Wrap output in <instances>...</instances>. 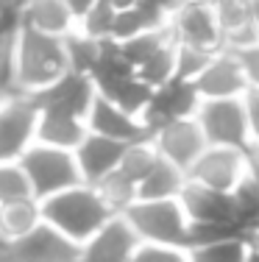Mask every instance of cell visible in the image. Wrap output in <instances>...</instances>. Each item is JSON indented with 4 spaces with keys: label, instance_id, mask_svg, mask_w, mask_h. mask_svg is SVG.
Listing matches in <instances>:
<instances>
[{
    "label": "cell",
    "instance_id": "6da1fadb",
    "mask_svg": "<svg viewBox=\"0 0 259 262\" xmlns=\"http://www.w3.org/2000/svg\"><path fill=\"white\" fill-rule=\"evenodd\" d=\"M70 70L64 53V39L39 34L11 23L9 36V78L14 95L36 98L56 78Z\"/></svg>",
    "mask_w": 259,
    "mask_h": 262
},
{
    "label": "cell",
    "instance_id": "7a4b0ae2",
    "mask_svg": "<svg viewBox=\"0 0 259 262\" xmlns=\"http://www.w3.org/2000/svg\"><path fill=\"white\" fill-rule=\"evenodd\" d=\"M39 212H42V221L51 223L53 229H59L61 234L70 237L78 246L114 215L101 198V192L84 182L39 201Z\"/></svg>",
    "mask_w": 259,
    "mask_h": 262
},
{
    "label": "cell",
    "instance_id": "3957f363",
    "mask_svg": "<svg viewBox=\"0 0 259 262\" xmlns=\"http://www.w3.org/2000/svg\"><path fill=\"white\" fill-rule=\"evenodd\" d=\"M128 226L134 229L139 243H159V246L190 248V232L193 223L184 215L178 198H162V201H134L123 212Z\"/></svg>",
    "mask_w": 259,
    "mask_h": 262
},
{
    "label": "cell",
    "instance_id": "277c9868",
    "mask_svg": "<svg viewBox=\"0 0 259 262\" xmlns=\"http://www.w3.org/2000/svg\"><path fill=\"white\" fill-rule=\"evenodd\" d=\"M20 167L26 170L31 192H34L36 201H45V198H51V195H56V192L81 182L73 151L42 145V142H34V145L22 154Z\"/></svg>",
    "mask_w": 259,
    "mask_h": 262
},
{
    "label": "cell",
    "instance_id": "5b68a950",
    "mask_svg": "<svg viewBox=\"0 0 259 262\" xmlns=\"http://www.w3.org/2000/svg\"><path fill=\"white\" fill-rule=\"evenodd\" d=\"M195 123H198L206 145H223L248 151V126H245V112L240 98H209L201 101L195 109Z\"/></svg>",
    "mask_w": 259,
    "mask_h": 262
},
{
    "label": "cell",
    "instance_id": "8992f818",
    "mask_svg": "<svg viewBox=\"0 0 259 262\" xmlns=\"http://www.w3.org/2000/svg\"><path fill=\"white\" fill-rule=\"evenodd\" d=\"M168 28L176 45L198 48V51L206 53H215L223 48L212 0H187V3H181L168 17Z\"/></svg>",
    "mask_w": 259,
    "mask_h": 262
},
{
    "label": "cell",
    "instance_id": "52a82bcc",
    "mask_svg": "<svg viewBox=\"0 0 259 262\" xmlns=\"http://www.w3.org/2000/svg\"><path fill=\"white\" fill-rule=\"evenodd\" d=\"M251 173L248 151L223 145H206L203 154L195 159V165L187 170V179L195 184H203L218 192H231L234 187Z\"/></svg>",
    "mask_w": 259,
    "mask_h": 262
},
{
    "label": "cell",
    "instance_id": "ba28073f",
    "mask_svg": "<svg viewBox=\"0 0 259 262\" xmlns=\"http://www.w3.org/2000/svg\"><path fill=\"white\" fill-rule=\"evenodd\" d=\"M6 262H76L78 243L64 237L51 223L39 221L28 234L3 246Z\"/></svg>",
    "mask_w": 259,
    "mask_h": 262
},
{
    "label": "cell",
    "instance_id": "9c48e42d",
    "mask_svg": "<svg viewBox=\"0 0 259 262\" xmlns=\"http://www.w3.org/2000/svg\"><path fill=\"white\" fill-rule=\"evenodd\" d=\"M36 142V101L11 95L0 106V162H20Z\"/></svg>",
    "mask_w": 259,
    "mask_h": 262
},
{
    "label": "cell",
    "instance_id": "30bf717a",
    "mask_svg": "<svg viewBox=\"0 0 259 262\" xmlns=\"http://www.w3.org/2000/svg\"><path fill=\"white\" fill-rule=\"evenodd\" d=\"M151 142L159 157L164 162H170V165H176L184 173L195 165V159L206 148V140H203L195 117H184V120H173V123H164V126L153 128Z\"/></svg>",
    "mask_w": 259,
    "mask_h": 262
},
{
    "label": "cell",
    "instance_id": "8fae6325",
    "mask_svg": "<svg viewBox=\"0 0 259 262\" xmlns=\"http://www.w3.org/2000/svg\"><path fill=\"white\" fill-rule=\"evenodd\" d=\"M193 86L201 101H209V98H243V92L248 90V78L240 67L237 53L229 51V48H220V51L209 56L203 70L193 78Z\"/></svg>",
    "mask_w": 259,
    "mask_h": 262
},
{
    "label": "cell",
    "instance_id": "7c38bea8",
    "mask_svg": "<svg viewBox=\"0 0 259 262\" xmlns=\"http://www.w3.org/2000/svg\"><path fill=\"white\" fill-rule=\"evenodd\" d=\"M201 98L195 92L193 81L187 78H170L168 84L153 86L151 101H148L145 112H143V123L148 126V131L164 126L173 120H184V117H195Z\"/></svg>",
    "mask_w": 259,
    "mask_h": 262
},
{
    "label": "cell",
    "instance_id": "4fadbf2b",
    "mask_svg": "<svg viewBox=\"0 0 259 262\" xmlns=\"http://www.w3.org/2000/svg\"><path fill=\"white\" fill-rule=\"evenodd\" d=\"M139 246L134 229L123 215H112L92 237L78 246L76 262H128Z\"/></svg>",
    "mask_w": 259,
    "mask_h": 262
},
{
    "label": "cell",
    "instance_id": "5bb4252c",
    "mask_svg": "<svg viewBox=\"0 0 259 262\" xmlns=\"http://www.w3.org/2000/svg\"><path fill=\"white\" fill-rule=\"evenodd\" d=\"M11 23L61 39L70 36L78 26L64 0H17L11 9Z\"/></svg>",
    "mask_w": 259,
    "mask_h": 262
},
{
    "label": "cell",
    "instance_id": "9a60e30c",
    "mask_svg": "<svg viewBox=\"0 0 259 262\" xmlns=\"http://www.w3.org/2000/svg\"><path fill=\"white\" fill-rule=\"evenodd\" d=\"M86 131L109 137V140H117L123 145L134 142V140H143V137H151V131L143 123V117L128 115L126 109H120L112 101L101 98L98 92L89 103V112H86Z\"/></svg>",
    "mask_w": 259,
    "mask_h": 262
},
{
    "label": "cell",
    "instance_id": "2e32d148",
    "mask_svg": "<svg viewBox=\"0 0 259 262\" xmlns=\"http://www.w3.org/2000/svg\"><path fill=\"white\" fill-rule=\"evenodd\" d=\"M86 134V120L76 112L59 109V106L36 103V142L64 151H76V145Z\"/></svg>",
    "mask_w": 259,
    "mask_h": 262
},
{
    "label": "cell",
    "instance_id": "e0dca14e",
    "mask_svg": "<svg viewBox=\"0 0 259 262\" xmlns=\"http://www.w3.org/2000/svg\"><path fill=\"white\" fill-rule=\"evenodd\" d=\"M123 148H126L123 142L86 131L84 140L78 142L76 151H73L81 182L84 184H98L103 176H109L112 170H117V162H120Z\"/></svg>",
    "mask_w": 259,
    "mask_h": 262
},
{
    "label": "cell",
    "instance_id": "ac0fdd59",
    "mask_svg": "<svg viewBox=\"0 0 259 262\" xmlns=\"http://www.w3.org/2000/svg\"><path fill=\"white\" fill-rule=\"evenodd\" d=\"M212 9L220 26L223 48L240 51V48L259 39L254 28V17H251V0H212Z\"/></svg>",
    "mask_w": 259,
    "mask_h": 262
},
{
    "label": "cell",
    "instance_id": "d6986e66",
    "mask_svg": "<svg viewBox=\"0 0 259 262\" xmlns=\"http://www.w3.org/2000/svg\"><path fill=\"white\" fill-rule=\"evenodd\" d=\"M92 98H95V84H92V78L67 70L64 76L53 81L45 92H39L34 101L45 103V106H59V109L76 112V115H81L86 120V112H89Z\"/></svg>",
    "mask_w": 259,
    "mask_h": 262
},
{
    "label": "cell",
    "instance_id": "ffe728a7",
    "mask_svg": "<svg viewBox=\"0 0 259 262\" xmlns=\"http://www.w3.org/2000/svg\"><path fill=\"white\" fill-rule=\"evenodd\" d=\"M187 184V173L178 170L176 165L164 162L159 157V162L148 170V176L137 184V201H162V198H178L181 187Z\"/></svg>",
    "mask_w": 259,
    "mask_h": 262
},
{
    "label": "cell",
    "instance_id": "44dd1931",
    "mask_svg": "<svg viewBox=\"0 0 259 262\" xmlns=\"http://www.w3.org/2000/svg\"><path fill=\"white\" fill-rule=\"evenodd\" d=\"M168 26V17L162 11H156L151 3L145 0H137L134 6L117 11L114 17V28H112V42H123V39H131L137 34H145V31H156Z\"/></svg>",
    "mask_w": 259,
    "mask_h": 262
},
{
    "label": "cell",
    "instance_id": "7402d4cb",
    "mask_svg": "<svg viewBox=\"0 0 259 262\" xmlns=\"http://www.w3.org/2000/svg\"><path fill=\"white\" fill-rule=\"evenodd\" d=\"M42 221L39 212V201H17V204H3L0 207V246L14 243L17 237L28 234L36 223Z\"/></svg>",
    "mask_w": 259,
    "mask_h": 262
},
{
    "label": "cell",
    "instance_id": "603a6c76",
    "mask_svg": "<svg viewBox=\"0 0 259 262\" xmlns=\"http://www.w3.org/2000/svg\"><path fill=\"white\" fill-rule=\"evenodd\" d=\"M229 195H231V207H234V221H237V226L251 240V234L259 229V179L254 173H248Z\"/></svg>",
    "mask_w": 259,
    "mask_h": 262
},
{
    "label": "cell",
    "instance_id": "cb8c5ba5",
    "mask_svg": "<svg viewBox=\"0 0 259 262\" xmlns=\"http://www.w3.org/2000/svg\"><path fill=\"white\" fill-rule=\"evenodd\" d=\"M251 248V240L243 234L223 237V240H209L187 248L190 262H245V254Z\"/></svg>",
    "mask_w": 259,
    "mask_h": 262
},
{
    "label": "cell",
    "instance_id": "d4e9b609",
    "mask_svg": "<svg viewBox=\"0 0 259 262\" xmlns=\"http://www.w3.org/2000/svg\"><path fill=\"white\" fill-rule=\"evenodd\" d=\"M156 162H159V154L153 148L151 137H143V140L126 142V148L120 154V162H117V170L126 179H131L134 184H139Z\"/></svg>",
    "mask_w": 259,
    "mask_h": 262
},
{
    "label": "cell",
    "instance_id": "484cf974",
    "mask_svg": "<svg viewBox=\"0 0 259 262\" xmlns=\"http://www.w3.org/2000/svg\"><path fill=\"white\" fill-rule=\"evenodd\" d=\"M173 39L170 36V28H156V31H145V34H137L131 36V39H123V42H114L117 51H120V56L128 61V64L137 70L139 64L148 59L151 53H156L162 45H168V42Z\"/></svg>",
    "mask_w": 259,
    "mask_h": 262
},
{
    "label": "cell",
    "instance_id": "4316f807",
    "mask_svg": "<svg viewBox=\"0 0 259 262\" xmlns=\"http://www.w3.org/2000/svg\"><path fill=\"white\" fill-rule=\"evenodd\" d=\"M134 73H137L151 90L168 84L170 78H176V39H170L168 45H162L156 53H151Z\"/></svg>",
    "mask_w": 259,
    "mask_h": 262
},
{
    "label": "cell",
    "instance_id": "83f0119b",
    "mask_svg": "<svg viewBox=\"0 0 259 262\" xmlns=\"http://www.w3.org/2000/svg\"><path fill=\"white\" fill-rule=\"evenodd\" d=\"M92 187L101 192V198L106 201V207L112 209L114 215H123V212L137 201V184H134L131 179H126L120 170H112L109 176H103L101 182L92 184Z\"/></svg>",
    "mask_w": 259,
    "mask_h": 262
},
{
    "label": "cell",
    "instance_id": "f1b7e54d",
    "mask_svg": "<svg viewBox=\"0 0 259 262\" xmlns=\"http://www.w3.org/2000/svg\"><path fill=\"white\" fill-rule=\"evenodd\" d=\"M28 176L20 167V162H0V207L3 204H17V201H31Z\"/></svg>",
    "mask_w": 259,
    "mask_h": 262
},
{
    "label": "cell",
    "instance_id": "f546056e",
    "mask_svg": "<svg viewBox=\"0 0 259 262\" xmlns=\"http://www.w3.org/2000/svg\"><path fill=\"white\" fill-rule=\"evenodd\" d=\"M114 17H117V9L109 0H98L89 11L78 20L76 31L92 36V39H112V28H114Z\"/></svg>",
    "mask_w": 259,
    "mask_h": 262
},
{
    "label": "cell",
    "instance_id": "4dcf8cb0",
    "mask_svg": "<svg viewBox=\"0 0 259 262\" xmlns=\"http://www.w3.org/2000/svg\"><path fill=\"white\" fill-rule=\"evenodd\" d=\"M128 262H190V251L178 246H159V243H139Z\"/></svg>",
    "mask_w": 259,
    "mask_h": 262
},
{
    "label": "cell",
    "instance_id": "1f68e13d",
    "mask_svg": "<svg viewBox=\"0 0 259 262\" xmlns=\"http://www.w3.org/2000/svg\"><path fill=\"white\" fill-rule=\"evenodd\" d=\"M243 112H245V126H248L251 148H259V86H248L243 92Z\"/></svg>",
    "mask_w": 259,
    "mask_h": 262
},
{
    "label": "cell",
    "instance_id": "d6a6232c",
    "mask_svg": "<svg viewBox=\"0 0 259 262\" xmlns=\"http://www.w3.org/2000/svg\"><path fill=\"white\" fill-rule=\"evenodd\" d=\"M240 59V67H243L245 78H248V86H259V39L251 42V45L234 51Z\"/></svg>",
    "mask_w": 259,
    "mask_h": 262
},
{
    "label": "cell",
    "instance_id": "836d02e7",
    "mask_svg": "<svg viewBox=\"0 0 259 262\" xmlns=\"http://www.w3.org/2000/svg\"><path fill=\"white\" fill-rule=\"evenodd\" d=\"M11 78H9V48L0 53V106H3L6 98H11Z\"/></svg>",
    "mask_w": 259,
    "mask_h": 262
},
{
    "label": "cell",
    "instance_id": "e575fe53",
    "mask_svg": "<svg viewBox=\"0 0 259 262\" xmlns=\"http://www.w3.org/2000/svg\"><path fill=\"white\" fill-rule=\"evenodd\" d=\"M64 3H67V9L73 11V17H76V23H78V20H81V17L86 14V11H89L92 6L98 3V0H64Z\"/></svg>",
    "mask_w": 259,
    "mask_h": 262
},
{
    "label": "cell",
    "instance_id": "d590c367",
    "mask_svg": "<svg viewBox=\"0 0 259 262\" xmlns=\"http://www.w3.org/2000/svg\"><path fill=\"white\" fill-rule=\"evenodd\" d=\"M251 17H254V28L259 36V0H251Z\"/></svg>",
    "mask_w": 259,
    "mask_h": 262
},
{
    "label": "cell",
    "instance_id": "8d00e7d4",
    "mask_svg": "<svg viewBox=\"0 0 259 262\" xmlns=\"http://www.w3.org/2000/svg\"><path fill=\"white\" fill-rule=\"evenodd\" d=\"M109 3H112L117 11H123V9H128V6H134L137 0H109Z\"/></svg>",
    "mask_w": 259,
    "mask_h": 262
},
{
    "label": "cell",
    "instance_id": "74e56055",
    "mask_svg": "<svg viewBox=\"0 0 259 262\" xmlns=\"http://www.w3.org/2000/svg\"><path fill=\"white\" fill-rule=\"evenodd\" d=\"M245 262H259V248H256V246L248 248V254H245Z\"/></svg>",
    "mask_w": 259,
    "mask_h": 262
},
{
    "label": "cell",
    "instance_id": "f35d334b",
    "mask_svg": "<svg viewBox=\"0 0 259 262\" xmlns=\"http://www.w3.org/2000/svg\"><path fill=\"white\" fill-rule=\"evenodd\" d=\"M251 246H256V248H259V229H256L254 234H251Z\"/></svg>",
    "mask_w": 259,
    "mask_h": 262
}]
</instances>
